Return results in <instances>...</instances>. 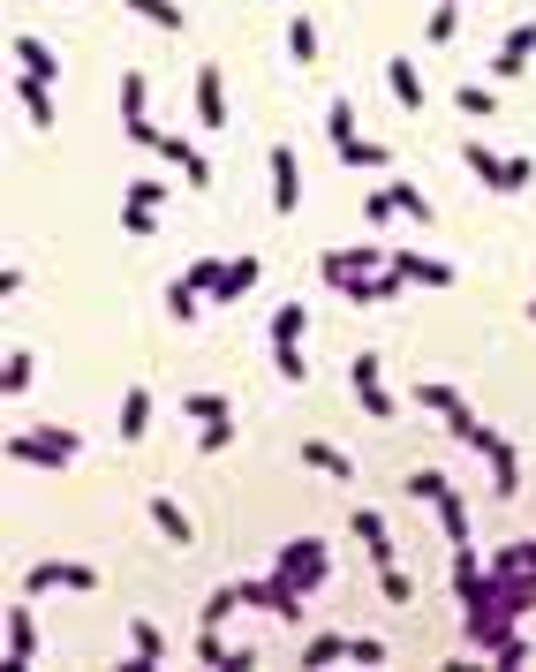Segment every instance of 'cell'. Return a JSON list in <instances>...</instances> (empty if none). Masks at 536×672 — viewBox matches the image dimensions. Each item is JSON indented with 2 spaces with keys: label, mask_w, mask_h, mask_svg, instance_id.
I'll use <instances>...</instances> for the list:
<instances>
[{
  "label": "cell",
  "mask_w": 536,
  "mask_h": 672,
  "mask_svg": "<svg viewBox=\"0 0 536 672\" xmlns=\"http://www.w3.org/2000/svg\"><path fill=\"white\" fill-rule=\"evenodd\" d=\"M340 167H355V174H385V167H393V152H385L378 136H348V144H340Z\"/></svg>",
  "instance_id": "obj_20"
},
{
  "label": "cell",
  "mask_w": 536,
  "mask_h": 672,
  "mask_svg": "<svg viewBox=\"0 0 536 672\" xmlns=\"http://www.w3.org/2000/svg\"><path fill=\"white\" fill-rule=\"evenodd\" d=\"M182 416H197V423H227V416H235V401H227V393H205V385H197V393H182Z\"/></svg>",
  "instance_id": "obj_29"
},
{
  "label": "cell",
  "mask_w": 536,
  "mask_h": 672,
  "mask_svg": "<svg viewBox=\"0 0 536 672\" xmlns=\"http://www.w3.org/2000/svg\"><path fill=\"white\" fill-rule=\"evenodd\" d=\"M439 529H446V545H468V499H461L454 484L439 492Z\"/></svg>",
  "instance_id": "obj_28"
},
{
  "label": "cell",
  "mask_w": 536,
  "mask_h": 672,
  "mask_svg": "<svg viewBox=\"0 0 536 672\" xmlns=\"http://www.w3.org/2000/svg\"><path fill=\"white\" fill-rule=\"evenodd\" d=\"M144 431H152V385H128V393H122V416H114V438L136 446Z\"/></svg>",
  "instance_id": "obj_15"
},
{
  "label": "cell",
  "mask_w": 536,
  "mask_h": 672,
  "mask_svg": "<svg viewBox=\"0 0 536 672\" xmlns=\"http://www.w3.org/2000/svg\"><path fill=\"white\" fill-rule=\"evenodd\" d=\"M385 84H393V99H401V106H423V69H415L409 53H393V61H385Z\"/></svg>",
  "instance_id": "obj_21"
},
{
  "label": "cell",
  "mask_w": 536,
  "mask_h": 672,
  "mask_svg": "<svg viewBox=\"0 0 536 672\" xmlns=\"http://www.w3.org/2000/svg\"><path fill=\"white\" fill-rule=\"evenodd\" d=\"M348 385H355V409H363L371 423L401 416V401L385 393V363H378V355H348Z\"/></svg>",
  "instance_id": "obj_4"
},
{
  "label": "cell",
  "mask_w": 536,
  "mask_h": 672,
  "mask_svg": "<svg viewBox=\"0 0 536 672\" xmlns=\"http://www.w3.org/2000/svg\"><path fill=\"white\" fill-rule=\"evenodd\" d=\"M529 61H536V15H529V23H514V31L498 39L492 76H498V84H514V76H529Z\"/></svg>",
  "instance_id": "obj_7"
},
{
  "label": "cell",
  "mask_w": 536,
  "mask_h": 672,
  "mask_svg": "<svg viewBox=\"0 0 536 672\" xmlns=\"http://www.w3.org/2000/svg\"><path fill=\"white\" fill-rule=\"evenodd\" d=\"M227 446H235V416H227V423H205V431H197V454H227Z\"/></svg>",
  "instance_id": "obj_44"
},
{
  "label": "cell",
  "mask_w": 536,
  "mask_h": 672,
  "mask_svg": "<svg viewBox=\"0 0 536 672\" xmlns=\"http://www.w3.org/2000/svg\"><path fill=\"white\" fill-rule=\"evenodd\" d=\"M492 567H522V575H536V537H522V545H506L492 559Z\"/></svg>",
  "instance_id": "obj_47"
},
{
  "label": "cell",
  "mask_w": 536,
  "mask_h": 672,
  "mask_svg": "<svg viewBox=\"0 0 536 672\" xmlns=\"http://www.w3.org/2000/svg\"><path fill=\"white\" fill-rule=\"evenodd\" d=\"M439 492H446V476H439V468H415V476H409V499L439 506Z\"/></svg>",
  "instance_id": "obj_45"
},
{
  "label": "cell",
  "mask_w": 536,
  "mask_h": 672,
  "mask_svg": "<svg viewBox=\"0 0 536 672\" xmlns=\"http://www.w3.org/2000/svg\"><path fill=\"white\" fill-rule=\"evenodd\" d=\"M272 371H280V379H288V385H302V379H310V363H302V348H272Z\"/></svg>",
  "instance_id": "obj_46"
},
{
  "label": "cell",
  "mask_w": 536,
  "mask_h": 672,
  "mask_svg": "<svg viewBox=\"0 0 536 672\" xmlns=\"http://www.w3.org/2000/svg\"><path fill=\"white\" fill-rule=\"evenodd\" d=\"M385 265H393V272H401L409 288H454V280H461V272L446 265V257H423V250H393Z\"/></svg>",
  "instance_id": "obj_9"
},
{
  "label": "cell",
  "mask_w": 536,
  "mask_h": 672,
  "mask_svg": "<svg viewBox=\"0 0 536 672\" xmlns=\"http://www.w3.org/2000/svg\"><path fill=\"white\" fill-rule=\"evenodd\" d=\"M212 294L197 288V280H189V272H182V280H174V288H166V318H174V325H189V318H197V310H205Z\"/></svg>",
  "instance_id": "obj_25"
},
{
  "label": "cell",
  "mask_w": 536,
  "mask_h": 672,
  "mask_svg": "<svg viewBox=\"0 0 536 672\" xmlns=\"http://www.w3.org/2000/svg\"><path fill=\"white\" fill-rule=\"evenodd\" d=\"M378 242H348V250H326L318 257V272H326V288H348V280H355V272H378Z\"/></svg>",
  "instance_id": "obj_8"
},
{
  "label": "cell",
  "mask_w": 536,
  "mask_h": 672,
  "mask_svg": "<svg viewBox=\"0 0 536 672\" xmlns=\"http://www.w3.org/2000/svg\"><path fill=\"white\" fill-rule=\"evenodd\" d=\"M348 658V634H310L302 642V665H340Z\"/></svg>",
  "instance_id": "obj_37"
},
{
  "label": "cell",
  "mask_w": 536,
  "mask_h": 672,
  "mask_svg": "<svg viewBox=\"0 0 536 672\" xmlns=\"http://www.w3.org/2000/svg\"><path fill=\"white\" fill-rule=\"evenodd\" d=\"M152 521H159V537H166V545H197V521H189L182 506L166 499V492H159V499H152Z\"/></svg>",
  "instance_id": "obj_23"
},
{
  "label": "cell",
  "mask_w": 536,
  "mask_h": 672,
  "mask_svg": "<svg viewBox=\"0 0 536 672\" xmlns=\"http://www.w3.org/2000/svg\"><path fill=\"white\" fill-rule=\"evenodd\" d=\"M348 537H355V545L371 551L378 567L393 559V529H385V514H378V506H363V514H348Z\"/></svg>",
  "instance_id": "obj_13"
},
{
  "label": "cell",
  "mask_w": 536,
  "mask_h": 672,
  "mask_svg": "<svg viewBox=\"0 0 536 672\" xmlns=\"http://www.w3.org/2000/svg\"><path fill=\"white\" fill-rule=\"evenodd\" d=\"M8 53H16V69H23V76H39V84H53V76H61V53H53L45 39H31V31L8 45Z\"/></svg>",
  "instance_id": "obj_16"
},
{
  "label": "cell",
  "mask_w": 536,
  "mask_h": 672,
  "mask_svg": "<svg viewBox=\"0 0 536 672\" xmlns=\"http://www.w3.org/2000/svg\"><path fill=\"white\" fill-rule=\"evenodd\" d=\"M378 589H385V604H415V582L401 575V567H393V559L378 567Z\"/></svg>",
  "instance_id": "obj_39"
},
{
  "label": "cell",
  "mask_w": 536,
  "mask_h": 672,
  "mask_svg": "<svg viewBox=\"0 0 536 672\" xmlns=\"http://www.w3.org/2000/svg\"><path fill=\"white\" fill-rule=\"evenodd\" d=\"M197 122H205V128H227V76H219V61L197 69Z\"/></svg>",
  "instance_id": "obj_12"
},
{
  "label": "cell",
  "mask_w": 536,
  "mask_h": 672,
  "mask_svg": "<svg viewBox=\"0 0 536 672\" xmlns=\"http://www.w3.org/2000/svg\"><path fill=\"white\" fill-rule=\"evenodd\" d=\"M348 665H385V642L378 634H348Z\"/></svg>",
  "instance_id": "obj_42"
},
{
  "label": "cell",
  "mask_w": 536,
  "mask_h": 672,
  "mask_svg": "<svg viewBox=\"0 0 536 672\" xmlns=\"http://www.w3.org/2000/svg\"><path fill=\"white\" fill-rule=\"evenodd\" d=\"M363 211H371V227H385V219H393V197H385V189H371V197H363Z\"/></svg>",
  "instance_id": "obj_51"
},
{
  "label": "cell",
  "mask_w": 536,
  "mask_h": 672,
  "mask_svg": "<svg viewBox=\"0 0 536 672\" xmlns=\"http://www.w3.org/2000/svg\"><path fill=\"white\" fill-rule=\"evenodd\" d=\"M31 379H39V355H31V348H16V355H8V371H0L8 401H23V393H31Z\"/></svg>",
  "instance_id": "obj_30"
},
{
  "label": "cell",
  "mask_w": 536,
  "mask_h": 672,
  "mask_svg": "<svg viewBox=\"0 0 536 672\" xmlns=\"http://www.w3.org/2000/svg\"><path fill=\"white\" fill-rule=\"evenodd\" d=\"M249 288H257V257H235V265L219 272V288H212V302H243Z\"/></svg>",
  "instance_id": "obj_26"
},
{
  "label": "cell",
  "mask_w": 536,
  "mask_h": 672,
  "mask_svg": "<svg viewBox=\"0 0 536 672\" xmlns=\"http://www.w3.org/2000/svg\"><path fill=\"white\" fill-rule=\"evenodd\" d=\"M295 454H302V468H318V476H332V484H355V454L332 446V438H302Z\"/></svg>",
  "instance_id": "obj_11"
},
{
  "label": "cell",
  "mask_w": 536,
  "mask_h": 672,
  "mask_svg": "<svg viewBox=\"0 0 536 672\" xmlns=\"http://www.w3.org/2000/svg\"><path fill=\"white\" fill-rule=\"evenodd\" d=\"M409 401H415V409H431V416H454V409H461V393H454L446 379H423V385L409 393Z\"/></svg>",
  "instance_id": "obj_31"
},
{
  "label": "cell",
  "mask_w": 536,
  "mask_h": 672,
  "mask_svg": "<svg viewBox=\"0 0 536 672\" xmlns=\"http://www.w3.org/2000/svg\"><path fill=\"white\" fill-rule=\"evenodd\" d=\"M423 31H431V45H446V39H454V31H461V0H439Z\"/></svg>",
  "instance_id": "obj_38"
},
{
  "label": "cell",
  "mask_w": 536,
  "mask_h": 672,
  "mask_svg": "<svg viewBox=\"0 0 536 672\" xmlns=\"http://www.w3.org/2000/svg\"><path fill=\"white\" fill-rule=\"evenodd\" d=\"M114 106H122V128L152 122V84H144V69H128V76H122V91H114Z\"/></svg>",
  "instance_id": "obj_19"
},
{
  "label": "cell",
  "mask_w": 536,
  "mask_h": 672,
  "mask_svg": "<svg viewBox=\"0 0 536 672\" xmlns=\"http://www.w3.org/2000/svg\"><path fill=\"white\" fill-rule=\"evenodd\" d=\"M302 597H310V589H295L288 575H265V582H243V604H249V612H272L280 628H295V620L310 612Z\"/></svg>",
  "instance_id": "obj_6"
},
{
  "label": "cell",
  "mask_w": 536,
  "mask_h": 672,
  "mask_svg": "<svg viewBox=\"0 0 536 672\" xmlns=\"http://www.w3.org/2000/svg\"><path fill=\"white\" fill-rule=\"evenodd\" d=\"M76 454H83V438L69 423H45V431H16L8 438V462H23V468H69Z\"/></svg>",
  "instance_id": "obj_1"
},
{
  "label": "cell",
  "mask_w": 536,
  "mask_h": 672,
  "mask_svg": "<svg viewBox=\"0 0 536 672\" xmlns=\"http://www.w3.org/2000/svg\"><path fill=\"white\" fill-rule=\"evenodd\" d=\"M16 106H23V122L31 128H53V84L23 76V69H16Z\"/></svg>",
  "instance_id": "obj_17"
},
{
  "label": "cell",
  "mask_w": 536,
  "mask_h": 672,
  "mask_svg": "<svg viewBox=\"0 0 536 672\" xmlns=\"http://www.w3.org/2000/svg\"><path fill=\"white\" fill-rule=\"evenodd\" d=\"M302 205V159H295V144H272V211L288 219Z\"/></svg>",
  "instance_id": "obj_10"
},
{
  "label": "cell",
  "mask_w": 536,
  "mask_h": 672,
  "mask_svg": "<svg viewBox=\"0 0 536 672\" xmlns=\"http://www.w3.org/2000/svg\"><path fill=\"white\" fill-rule=\"evenodd\" d=\"M492 658H498V665H506V672H522V665H529V634L514 628V634H506V642H498V650H492Z\"/></svg>",
  "instance_id": "obj_43"
},
{
  "label": "cell",
  "mask_w": 536,
  "mask_h": 672,
  "mask_svg": "<svg viewBox=\"0 0 536 672\" xmlns=\"http://www.w3.org/2000/svg\"><path fill=\"white\" fill-rule=\"evenodd\" d=\"M106 582L99 567H83V559H39L31 575H23V597H45V589H69V597H91V589Z\"/></svg>",
  "instance_id": "obj_5"
},
{
  "label": "cell",
  "mask_w": 536,
  "mask_h": 672,
  "mask_svg": "<svg viewBox=\"0 0 536 672\" xmlns=\"http://www.w3.org/2000/svg\"><path fill=\"white\" fill-rule=\"evenodd\" d=\"M122 205H152V211H166V182H128Z\"/></svg>",
  "instance_id": "obj_49"
},
{
  "label": "cell",
  "mask_w": 536,
  "mask_h": 672,
  "mask_svg": "<svg viewBox=\"0 0 536 672\" xmlns=\"http://www.w3.org/2000/svg\"><path fill=\"white\" fill-rule=\"evenodd\" d=\"M302 333H310V310H302V302H280V310H272V348H302Z\"/></svg>",
  "instance_id": "obj_27"
},
{
  "label": "cell",
  "mask_w": 536,
  "mask_h": 672,
  "mask_svg": "<svg viewBox=\"0 0 536 672\" xmlns=\"http://www.w3.org/2000/svg\"><path fill=\"white\" fill-rule=\"evenodd\" d=\"M128 136H136V144H152L166 167H182V182H189V189H205V182H212V159L189 144V136H174V128H159V122H136Z\"/></svg>",
  "instance_id": "obj_3"
},
{
  "label": "cell",
  "mask_w": 536,
  "mask_h": 672,
  "mask_svg": "<svg viewBox=\"0 0 536 672\" xmlns=\"http://www.w3.org/2000/svg\"><path fill=\"white\" fill-rule=\"evenodd\" d=\"M288 53H295V69L318 61V23H310V15H288Z\"/></svg>",
  "instance_id": "obj_33"
},
{
  "label": "cell",
  "mask_w": 536,
  "mask_h": 672,
  "mask_svg": "<svg viewBox=\"0 0 536 672\" xmlns=\"http://www.w3.org/2000/svg\"><path fill=\"white\" fill-rule=\"evenodd\" d=\"M484 462H492V492H498V499H514V492H522V446H514V438H498Z\"/></svg>",
  "instance_id": "obj_18"
},
{
  "label": "cell",
  "mask_w": 536,
  "mask_h": 672,
  "mask_svg": "<svg viewBox=\"0 0 536 672\" xmlns=\"http://www.w3.org/2000/svg\"><path fill=\"white\" fill-rule=\"evenodd\" d=\"M235 612H249V604H243V582H219L205 597V612H197V628H227Z\"/></svg>",
  "instance_id": "obj_22"
},
{
  "label": "cell",
  "mask_w": 536,
  "mask_h": 672,
  "mask_svg": "<svg viewBox=\"0 0 536 672\" xmlns=\"http://www.w3.org/2000/svg\"><path fill=\"white\" fill-rule=\"evenodd\" d=\"M385 197H393V211H409L415 227H423V219H431V197H423V189H415V182H385Z\"/></svg>",
  "instance_id": "obj_36"
},
{
  "label": "cell",
  "mask_w": 536,
  "mask_h": 672,
  "mask_svg": "<svg viewBox=\"0 0 536 672\" xmlns=\"http://www.w3.org/2000/svg\"><path fill=\"white\" fill-rule=\"evenodd\" d=\"M219 272H227V257H197V265H189V280H197V288H219Z\"/></svg>",
  "instance_id": "obj_50"
},
{
  "label": "cell",
  "mask_w": 536,
  "mask_h": 672,
  "mask_svg": "<svg viewBox=\"0 0 536 672\" xmlns=\"http://www.w3.org/2000/svg\"><path fill=\"white\" fill-rule=\"evenodd\" d=\"M461 159H468V174H476L484 189H498V197H506V159H498L492 144H461Z\"/></svg>",
  "instance_id": "obj_24"
},
{
  "label": "cell",
  "mask_w": 536,
  "mask_h": 672,
  "mask_svg": "<svg viewBox=\"0 0 536 672\" xmlns=\"http://www.w3.org/2000/svg\"><path fill=\"white\" fill-rule=\"evenodd\" d=\"M8 665H39V620H31V604H8Z\"/></svg>",
  "instance_id": "obj_14"
},
{
  "label": "cell",
  "mask_w": 536,
  "mask_h": 672,
  "mask_svg": "<svg viewBox=\"0 0 536 672\" xmlns=\"http://www.w3.org/2000/svg\"><path fill=\"white\" fill-rule=\"evenodd\" d=\"M461 114H468V122H498V91L492 84H461Z\"/></svg>",
  "instance_id": "obj_35"
},
{
  "label": "cell",
  "mask_w": 536,
  "mask_h": 672,
  "mask_svg": "<svg viewBox=\"0 0 536 672\" xmlns=\"http://www.w3.org/2000/svg\"><path fill=\"white\" fill-rule=\"evenodd\" d=\"M272 575H288L295 589H326V575H332V545H326V537H288V545L272 551Z\"/></svg>",
  "instance_id": "obj_2"
},
{
  "label": "cell",
  "mask_w": 536,
  "mask_h": 672,
  "mask_svg": "<svg viewBox=\"0 0 536 672\" xmlns=\"http://www.w3.org/2000/svg\"><path fill=\"white\" fill-rule=\"evenodd\" d=\"M529 325H536V302H529Z\"/></svg>",
  "instance_id": "obj_52"
},
{
  "label": "cell",
  "mask_w": 536,
  "mask_h": 672,
  "mask_svg": "<svg viewBox=\"0 0 536 672\" xmlns=\"http://www.w3.org/2000/svg\"><path fill=\"white\" fill-rule=\"evenodd\" d=\"M128 650H136L144 665H166V634L152 628V620H128Z\"/></svg>",
  "instance_id": "obj_32"
},
{
  "label": "cell",
  "mask_w": 536,
  "mask_h": 672,
  "mask_svg": "<svg viewBox=\"0 0 536 672\" xmlns=\"http://www.w3.org/2000/svg\"><path fill=\"white\" fill-rule=\"evenodd\" d=\"M128 8H136L144 23H159V31H182V8H174V0H128Z\"/></svg>",
  "instance_id": "obj_40"
},
{
  "label": "cell",
  "mask_w": 536,
  "mask_h": 672,
  "mask_svg": "<svg viewBox=\"0 0 536 672\" xmlns=\"http://www.w3.org/2000/svg\"><path fill=\"white\" fill-rule=\"evenodd\" d=\"M529 182H536V159H529V152H514V159H506V197L529 189Z\"/></svg>",
  "instance_id": "obj_48"
},
{
  "label": "cell",
  "mask_w": 536,
  "mask_h": 672,
  "mask_svg": "<svg viewBox=\"0 0 536 672\" xmlns=\"http://www.w3.org/2000/svg\"><path fill=\"white\" fill-rule=\"evenodd\" d=\"M122 227L136 235V242H152V235H159V211L152 205H122Z\"/></svg>",
  "instance_id": "obj_41"
},
{
  "label": "cell",
  "mask_w": 536,
  "mask_h": 672,
  "mask_svg": "<svg viewBox=\"0 0 536 672\" xmlns=\"http://www.w3.org/2000/svg\"><path fill=\"white\" fill-rule=\"evenodd\" d=\"M326 136H332V152H340L348 136H363V128H355V99H332L326 106Z\"/></svg>",
  "instance_id": "obj_34"
}]
</instances>
